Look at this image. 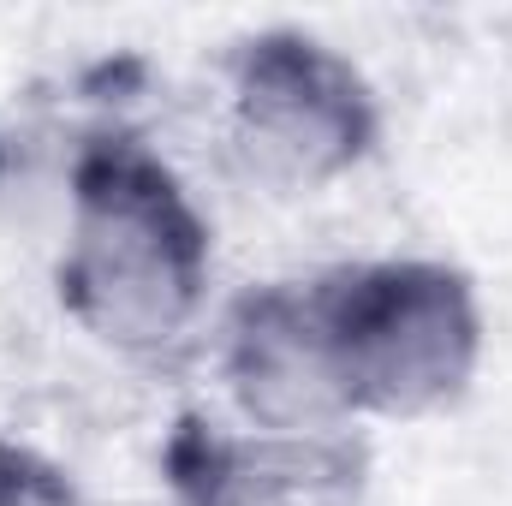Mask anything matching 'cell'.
<instances>
[{
  "label": "cell",
  "instance_id": "6da1fadb",
  "mask_svg": "<svg viewBox=\"0 0 512 506\" xmlns=\"http://www.w3.org/2000/svg\"><path fill=\"white\" fill-rule=\"evenodd\" d=\"M209 286V233L185 191L137 149H108L72 179L60 256L66 310L120 352L173 346Z\"/></svg>",
  "mask_w": 512,
  "mask_h": 506
},
{
  "label": "cell",
  "instance_id": "277c9868",
  "mask_svg": "<svg viewBox=\"0 0 512 506\" xmlns=\"http://www.w3.org/2000/svg\"><path fill=\"white\" fill-rule=\"evenodd\" d=\"M227 387L262 435H322L352 417L322 298H251L227 334Z\"/></svg>",
  "mask_w": 512,
  "mask_h": 506
},
{
  "label": "cell",
  "instance_id": "3957f363",
  "mask_svg": "<svg viewBox=\"0 0 512 506\" xmlns=\"http://www.w3.org/2000/svg\"><path fill=\"white\" fill-rule=\"evenodd\" d=\"M376 108L364 78L310 36H262L239 60L233 149L251 179L280 191H316L364 161Z\"/></svg>",
  "mask_w": 512,
  "mask_h": 506
},
{
  "label": "cell",
  "instance_id": "7a4b0ae2",
  "mask_svg": "<svg viewBox=\"0 0 512 506\" xmlns=\"http://www.w3.org/2000/svg\"><path fill=\"white\" fill-rule=\"evenodd\" d=\"M352 411L411 417L447 405L483 352L471 286L441 262H376L316 292Z\"/></svg>",
  "mask_w": 512,
  "mask_h": 506
}]
</instances>
